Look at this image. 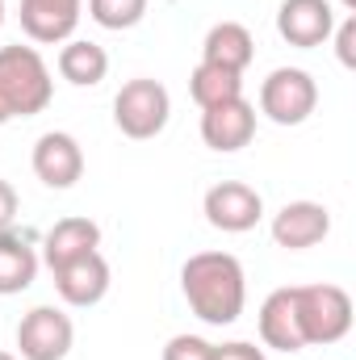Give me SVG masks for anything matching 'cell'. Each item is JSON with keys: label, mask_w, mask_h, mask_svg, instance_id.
<instances>
[{"label": "cell", "mask_w": 356, "mask_h": 360, "mask_svg": "<svg viewBox=\"0 0 356 360\" xmlns=\"http://www.w3.org/2000/svg\"><path fill=\"white\" fill-rule=\"evenodd\" d=\"M331 235V210L323 201H285L272 214V243L285 252L319 248Z\"/></svg>", "instance_id": "9c48e42d"}, {"label": "cell", "mask_w": 356, "mask_h": 360, "mask_svg": "<svg viewBox=\"0 0 356 360\" xmlns=\"http://www.w3.org/2000/svg\"><path fill=\"white\" fill-rule=\"evenodd\" d=\"M17 214H21V197H17V188H13L8 180H0V235L13 231Z\"/></svg>", "instance_id": "cb8c5ba5"}, {"label": "cell", "mask_w": 356, "mask_h": 360, "mask_svg": "<svg viewBox=\"0 0 356 360\" xmlns=\"http://www.w3.org/2000/svg\"><path fill=\"white\" fill-rule=\"evenodd\" d=\"M42 269V256L38 248L17 235V231H4L0 235V297H13V293H25L34 285V276Z\"/></svg>", "instance_id": "e0dca14e"}, {"label": "cell", "mask_w": 356, "mask_h": 360, "mask_svg": "<svg viewBox=\"0 0 356 360\" xmlns=\"http://www.w3.org/2000/svg\"><path fill=\"white\" fill-rule=\"evenodd\" d=\"M331 38H336V55H340V63H344V68H356V17L352 13H348L344 21H336Z\"/></svg>", "instance_id": "7402d4cb"}, {"label": "cell", "mask_w": 356, "mask_h": 360, "mask_svg": "<svg viewBox=\"0 0 356 360\" xmlns=\"http://www.w3.org/2000/svg\"><path fill=\"white\" fill-rule=\"evenodd\" d=\"M256 139V105L248 96L201 109V143L218 155H235Z\"/></svg>", "instance_id": "ba28073f"}, {"label": "cell", "mask_w": 356, "mask_h": 360, "mask_svg": "<svg viewBox=\"0 0 356 360\" xmlns=\"http://www.w3.org/2000/svg\"><path fill=\"white\" fill-rule=\"evenodd\" d=\"M205 222L222 235H243L256 231V222L265 218V197L248 184V180H218L205 188Z\"/></svg>", "instance_id": "52a82bcc"}, {"label": "cell", "mask_w": 356, "mask_h": 360, "mask_svg": "<svg viewBox=\"0 0 356 360\" xmlns=\"http://www.w3.org/2000/svg\"><path fill=\"white\" fill-rule=\"evenodd\" d=\"M189 96L197 101V109L239 101L243 96V72H231V68H218V63H197L193 76H189Z\"/></svg>", "instance_id": "d6986e66"}, {"label": "cell", "mask_w": 356, "mask_h": 360, "mask_svg": "<svg viewBox=\"0 0 356 360\" xmlns=\"http://www.w3.org/2000/svg\"><path fill=\"white\" fill-rule=\"evenodd\" d=\"M59 76L76 89H96L109 76V55L89 38H68L59 51Z\"/></svg>", "instance_id": "ac0fdd59"}, {"label": "cell", "mask_w": 356, "mask_h": 360, "mask_svg": "<svg viewBox=\"0 0 356 360\" xmlns=\"http://www.w3.org/2000/svg\"><path fill=\"white\" fill-rule=\"evenodd\" d=\"M256 327H260V344L272 352H302L306 340H302V323H298V289L285 285V289H272L256 314Z\"/></svg>", "instance_id": "5bb4252c"}, {"label": "cell", "mask_w": 356, "mask_h": 360, "mask_svg": "<svg viewBox=\"0 0 356 360\" xmlns=\"http://www.w3.org/2000/svg\"><path fill=\"white\" fill-rule=\"evenodd\" d=\"M164 360H210V340H201V335H172L164 344Z\"/></svg>", "instance_id": "44dd1931"}, {"label": "cell", "mask_w": 356, "mask_h": 360, "mask_svg": "<svg viewBox=\"0 0 356 360\" xmlns=\"http://www.w3.org/2000/svg\"><path fill=\"white\" fill-rule=\"evenodd\" d=\"M180 293L201 323L231 327L248 306V272L231 252H197L180 264Z\"/></svg>", "instance_id": "6da1fadb"}, {"label": "cell", "mask_w": 356, "mask_h": 360, "mask_svg": "<svg viewBox=\"0 0 356 360\" xmlns=\"http://www.w3.org/2000/svg\"><path fill=\"white\" fill-rule=\"evenodd\" d=\"M340 4H344V8H348V13H356V0H340Z\"/></svg>", "instance_id": "d4e9b609"}, {"label": "cell", "mask_w": 356, "mask_h": 360, "mask_svg": "<svg viewBox=\"0 0 356 360\" xmlns=\"http://www.w3.org/2000/svg\"><path fill=\"white\" fill-rule=\"evenodd\" d=\"M0 360H17V356H13V352H4V348H0Z\"/></svg>", "instance_id": "484cf974"}, {"label": "cell", "mask_w": 356, "mask_h": 360, "mask_svg": "<svg viewBox=\"0 0 356 360\" xmlns=\"http://www.w3.org/2000/svg\"><path fill=\"white\" fill-rule=\"evenodd\" d=\"M55 76L38 46H0V126L17 117H34L51 105Z\"/></svg>", "instance_id": "7a4b0ae2"}, {"label": "cell", "mask_w": 356, "mask_h": 360, "mask_svg": "<svg viewBox=\"0 0 356 360\" xmlns=\"http://www.w3.org/2000/svg\"><path fill=\"white\" fill-rule=\"evenodd\" d=\"M336 21L340 17H336L331 0H281V8H276V34L298 51H314V46L331 42Z\"/></svg>", "instance_id": "30bf717a"}, {"label": "cell", "mask_w": 356, "mask_h": 360, "mask_svg": "<svg viewBox=\"0 0 356 360\" xmlns=\"http://www.w3.org/2000/svg\"><path fill=\"white\" fill-rule=\"evenodd\" d=\"M319 109V84L306 68H276L260 84V113L276 126H302Z\"/></svg>", "instance_id": "5b68a950"}, {"label": "cell", "mask_w": 356, "mask_h": 360, "mask_svg": "<svg viewBox=\"0 0 356 360\" xmlns=\"http://www.w3.org/2000/svg\"><path fill=\"white\" fill-rule=\"evenodd\" d=\"M17 17H21V30L30 42L63 46L84 17V0H21Z\"/></svg>", "instance_id": "7c38bea8"}, {"label": "cell", "mask_w": 356, "mask_h": 360, "mask_svg": "<svg viewBox=\"0 0 356 360\" xmlns=\"http://www.w3.org/2000/svg\"><path fill=\"white\" fill-rule=\"evenodd\" d=\"M89 252H101V226L92 222V218H80V214H72V218H59L46 235H42V264L55 272L63 269V264H72V260H80V256H89Z\"/></svg>", "instance_id": "9a60e30c"}, {"label": "cell", "mask_w": 356, "mask_h": 360, "mask_svg": "<svg viewBox=\"0 0 356 360\" xmlns=\"http://www.w3.org/2000/svg\"><path fill=\"white\" fill-rule=\"evenodd\" d=\"M0 25H4V0H0Z\"/></svg>", "instance_id": "4316f807"}, {"label": "cell", "mask_w": 356, "mask_h": 360, "mask_svg": "<svg viewBox=\"0 0 356 360\" xmlns=\"http://www.w3.org/2000/svg\"><path fill=\"white\" fill-rule=\"evenodd\" d=\"M256 59V38L243 21H218L210 25L205 42H201V63H218L231 72H248Z\"/></svg>", "instance_id": "2e32d148"}, {"label": "cell", "mask_w": 356, "mask_h": 360, "mask_svg": "<svg viewBox=\"0 0 356 360\" xmlns=\"http://www.w3.org/2000/svg\"><path fill=\"white\" fill-rule=\"evenodd\" d=\"M76 323L59 306H34L17 323V360H68Z\"/></svg>", "instance_id": "8992f818"}, {"label": "cell", "mask_w": 356, "mask_h": 360, "mask_svg": "<svg viewBox=\"0 0 356 360\" xmlns=\"http://www.w3.org/2000/svg\"><path fill=\"white\" fill-rule=\"evenodd\" d=\"M168 117H172V96H168V89L160 80H151V76L126 80L117 89V96H113V126L126 139H134V143H147V139L164 134Z\"/></svg>", "instance_id": "3957f363"}, {"label": "cell", "mask_w": 356, "mask_h": 360, "mask_svg": "<svg viewBox=\"0 0 356 360\" xmlns=\"http://www.w3.org/2000/svg\"><path fill=\"white\" fill-rule=\"evenodd\" d=\"M113 285V272H109V260L101 252H89L63 269H55V293L63 297V306H76V310H89L96 306Z\"/></svg>", "instance_id": "4fadbf2b"}, {"label": "cell", "mask_w": 356, "mask_h": 360, "mask_svg": "<svg viewBox=\"0 0 356 360\" xmlns=\"http://www.w3.org/2000/svg\"><path fill=\"white\" fill-rule=\"evenodd\" d=\"M298 289V323L302 340L310 344H340L352 331V297L344 285H293Z\"/></svg>", "instance_id": "277c9868"}, {"label": "cell", "mask_w": 356, "mask_h": 360, "mask_svg": "<svg viewBox=\"0 0 356 360\" xmlns=\"http://www.w3.org/2000/svg\"><path fill=\"white\" fill-rule=\"evenodd\" d=\"M30 164H34V176L42 180L46 188H72L76 180L84 176V147L68 130H46L34 143Z\"/></svg>", "instance_id": "8fae6325"}, {"label": "cell", "mask_w": 356, "mask_h": 360, "mask_svg": "<svg viewBox=\"0 0 356 360\" xmlns=\"http://www.w3.org/2000/svg\"><path fill=\"white\" fill-rule=\"evenodd\" d=\"M151 0H89V17L101 30H134Z\"/></svg>", "instance_id": "ffe728a7"}, {"label": "cell", "mask_w": 356, "mask_h": 360, "mask_svg": "<svg viewBox=\"0 0 356 360\" xmlns=\"http://www.w3.org/2000/svg\"><path fill=\"white\" fill-rule=\"evenodd\" d=\"M210 360H268L265 348L248 344V340H231V344H210Z\"/></svg>", "instance_id": "603a6c76"}]
</instances>
